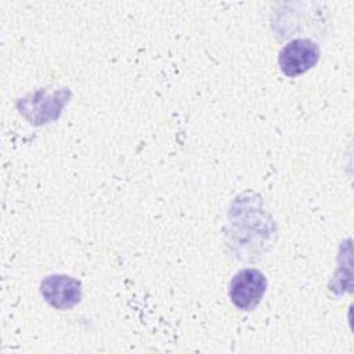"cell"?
Returning a JSON list of instances; mask_svg holds the SVG:
<instances>
[{
  "label": "cell",
  "instance_id": "2",
  "mask_svg": "<svg viewBox=\"0 0 354 354\" xmlns=\"http://www.w3.org/2000/svg\"><path fill=\"white\" fill-rule=\"evenodd\" d=\"M319 47L310 39L289 41L279 53V68L283 75L295 77L310 71L319 59Z\"/></svg>",
  "mask_w": 354,
  "mask_h": 354
},
{
  "label": "cell",
  "instance_id": "3",
  "mask_svg": "<svg viewBox=\"0 0 354 354\" xmlns=\"http://www.w3.org/2000/svg\"><path fill=\"white\" fill-rule=\"evenodd\" d=\"M41 295L55 308H71L80 300V282L66 275H51L41 281Z\"/></svg>",
  "mask_w": 354,
  "mask_h": 354
},
{
  "label": "cell",
  "instance_id": "1",
  "mask_svg": "<svg viewBox=\"0 0 354 354\" xmlns=\"http://www.w3.org/2000/svg\"><path fill=\"white\" fill-rule=\"evenodd\" d=\"M266 289L264 274L256 268H245L231 279L228 295L238 308L250 311L260 303Z\"/></svg>",
  "mask_w": 354,
  "mask_h": 354
}]
</instances>
